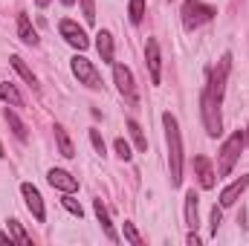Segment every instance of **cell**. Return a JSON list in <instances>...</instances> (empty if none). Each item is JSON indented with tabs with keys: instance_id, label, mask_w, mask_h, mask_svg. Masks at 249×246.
Wrapping results in <instances>:
<instances>
[{
	"instance_id": "6da1fadb",
	"label": "cell",
	"mask_w": 249,
	"mask_h": 246,
	"mask_svg": "<svg viewBox=\"0 0 249 246\" xmlns=\"http://www.w3.org/2000/svg\"><path fill=\"white\" fill-rule=\"evenodd\" d=\"M165 124V139H168V171H171V185L183 183V136H180V124L171 113L162 116Z\"/></svg>"
},
{
	"instance_id": "7a4b0ae2",
	"label": "cell",
	"mask_w": 249,
	"mask_h": 246,
	"mask_svg": "<svg viewBox=\"0 0 249 246\" xmlns=\"http://www.w3.org/2000/svg\"><path fill=\"white\" fill-rule=\"evenodd\" d=\"M244 145H247V133H241V130H235V133L223 142V148H220V154H217V171H220V177L232 174L235 162L241 159Z\"/></svg>"
},
{
	"instance_id": "3957f363",
	"label": "cell",
	"mask_w": 249,
	"mask_h": 246,
	"mask_svg": "<svg viewBox=\"0 0 249 246\" xmlns=\"http://www.w3.org/2000/svg\"><path fill=\"white\" fill-rule=\"evenodd\" d=\"M200 113H203V124L209 136H220L223 133V119H220V102L209 93V87L200 96Z\"/></svg>"
},
{
	"instance_id": "277c9868",
	"label": "cell",
	"mask_w": 249,
	"mask_h": 246,
	"mask_svg": "<svg viewBox=\"0 0 249 246\" xmlns=\"http://www.w3.org/2000/svg\"><path fill=\"white\" fill-rule=\"evenodd\" d=\"M214 15H217V9L206 6L203 0H186L183 3V23H186V29H197V26L209 23Z\"/></svg>"
},
{
	"instance_id": "5b68a950",
	"label": "cell",
	"mask_w": 249,
	"mask_h": 246,
	"mask_svg": "<svg viewBox=\"0 0 249 246\" xmlns=\"http://www.w3.org/2000/svg\"><path fill=\"white\" fill-rule=\"evenodd\" d=\"M229 70H232V55L226 53L220 61H217V67L212 70V78H209V93L220 102L223 99V90H226V78H229Z\"/></svg>"
},
{
	"instance_id": "8992f818",
	"label": "cell",
	"mask_w": 249,
	"mask_h": 246,
	"mask_svg": "<svg viewBox=\"0 0 249 246\" xmlns=\"http://www.w3.org/2000/svg\"><path fill=\"white\" fill-rule=\"evenodd\" d=\"M72 72H75V78H78L81 84H87L90 90H99V87H102V75H99V70L93 67V61L75 55V58H72Z\"/></svg>"
},
{
	"instance_id": "52a82bcc",
	"label": "cell",
	"mask_w": 249,
	"mask_h": 246,
	"mask_svg": "<svg viewBox=\"0 0 249 246\" xmlns=\"http://www.w3.org/2000/svg\"><path fill=\"white\" fill-rule=\"evenodd\" d=\"M58 32H61V38L70 44V47H75V50H87L90 47V38L84 35V29L75 23V20H61L58 23Z\"/></svg>"
},
{
	"instance_id": "ba28073f",
	"label": "cell",
	"mask_w": 249,
	"mask_h": 246,
	"mask_svg": "<svg viewBox=\"0 0 249 246\" xmlns=\"http://www.w3.org/2000/svg\"><path fill=\"white\" fill-rule=\"evenodd\" d=\"M20 194H23V200H26V209L32 211V217H35V220H44V217H47V211H44L41 191H38L32 183H23V185H20Z\"/></svg>"
},
{
	"instance_id": "9c48e42d",
	"label": "cell",
	"mask_w": 249,
	"mask_h": 246,
	"mask_svg": "<svg viewBox=\"0 0 249 246\" xmlns=\"http://www.w3.org/2000/svg\"><path fill=\"white\" fill-rule=\"evenodd\" d=\"M113 78H116V84H119V93H122L130 105H136V87H133L130 70H127L124 64H116V67H113Z\"/></svg>"
},
{
	"instance_id": "30bf717a",
	"label": "cell",
	"mask_w": 249,
	"mask_h": 246,
	"mask_svg": "<svg viewBox=\"0 0 249 246\" xmlns=\"http://www.w3.org/2000/svg\"><path fill=\"white\" fill-rule=\"evenodd\" d=\"M145 61H148V70H151V81L160 84V78H162V58H160V44L154 38L145 44Z\"/></svg>"
},
{
	"instance_id": "8fae6325",
	"label": "cell",
	"mask_w": 249,
	"mask_h": 246,
	"mask_svg": "<svg viewBox=\"0 0 249 246\" xmlns=\"http://www.w3.org/2000/svg\"><path fill=\"white\" fill-rule=\"evenodd\" d=\"M47 180H50L53 188H58V191H64V194H72V191L78 188V180H75L72 174H67L64 168H50Z\"/></svg>"
},
{
	"instance_id": "7c38bea8",
	"label": "cell",
	"mask_w": 249,
	"mask_h": 246,
	"mask_svg": "<svg viewBox=\"0 0 249 246\" xmlns=\"http://www.w3.org/2000/svg\"><path fill=\"white\" fill-rule=\"evenodd\" d=\"M247 188H249V174L247 177H241V180H235L232 185H226V188L220 191V206H235L238 197H241Z\"/></svg>"
},
{
	"instance_id": "4fadbf2b",
	"label": "cell",
	"mask_w": 249,
	"mask_h": 246,
	"mask_svg": "<svg viewBox=\"0 0 249 246\" xmlns=\"http://www.w3.org/2000/svg\"><path fill=\"white\" fill-rule=\"evenodd\" d=\"M194 171H197V180L203 188H214V171L206 157H194Z\"/></svg>"
},
{
	"instance_id": "5bb4252c",
	"label": "cell",
	"mask_w": 249,
	"mask_h": 246,
	"mask_svg": "<svg viewBox=\"0 0 249 246\" xmlns=\"http://www.w3.org/2000/svg\"><path fill=\"white\" fill-rule=\"evenodd\" d=\"M96 50H99V55H102L105 64H113V35L107 29H102L96 35Z\"/></svg>"
},
{
	"instance_id": "9a60e30c",
	"label": "cell",
	"mask_w": 249,
	"mask_h": 246,
	"mask_svg": "<svg viewBox=\"0 0 249 246\" xmlns=\"http://www.w3.org/2000/svg\"><path fill=\"white\" fill-rule=\"evenodd\" d=\"M186 226L191 232H197V226H200V214H197V194H194V188L186 191Z\"/></svg>"
},
{
	"instance_id": "2e32d148",
	"label": "cell",
	"mask_w": 249,
	"mask_h": 246,
	"mask_svg": "<svg viewBox=\"0 0 249 246\" xmlns=\"http://www.w3.org/2000/svg\"><path fill=\"white\" fill-rule=\"evenodd\" d=\"M18 35H20V41H23V44H29V47H35V44H38V32L32 29L29 18H26L23 12L18 15Z\"/></svg>"
},
{
	"instance_id": "e0dca14e",
	"label": "cell",
	"mask_w": 249,
	"mask_h": 246,
	"mask_svg": "<svg viewBox=\"0 0 249 246\" xmlns=\"http://www.w3.org/2000/svg\"><path fill=\"white\" fill-rule=\"evenodd\" d=\"M93 209H96V217H99V223H102L105 235H107L110 241H116V232H113V223H110V214H107L105 203H102V200H93Z\"/></svg>"
},
{
	"instance_id": "ac0fdd59",
	"label": "cell",
	"mask_w": 249,
	"mask_h": 246,
	"mask_svg": "<svg viewBox=\"0 0 249 246\" xmlns=\"http://www.w3.org/2000/svg\"><path fill=\"white\" fill-rule=\"evenodd\" d=\"M9 61H12V67H15V70L20 72V78H23V81H26V84H29L32 90H38V87H41V84H38V78H35V72H32V70H29V67L23 64V58H20V55H12Z\"/></svg>"
},
{
	"instance_id": "d6986e66",
	"label": "cell",
	"mask_w": 249,
	"mask_h": 246,
	"mask_svg": "<svg viewBox=\"0 0 249 246\" xmlns=\"http://www.w3.org/2000/svg\"><path fill=\"white\" fill-rule=\"evenodd\" d=\"M0 99H3V102H9L12 107H23L20 93H18V90H15V84H9V81H3V84H0Z\"/></svg>"
},
{
	"instance_id": "ffe728a7",
	"label": "cell",
	"mask_w": 249,
	"mask_h": 246,
	"mask_svg": "<svg viewBox=\"0 0 249 246\" xmlns=\"http://www.w3.org/2000/svg\"><path fill=\"white\" fill-rule=\"evenodd\" d=\"M55 142H58V148H61V157H75V148H72V142H70V136H67V130H64L61 124H55Z\"/></svg>"
},
{
	"instance_id": "44dd1931",
	"label": "cell",
	"mask_w": 249,
	"mask_h": 246,
	"mask_svg": "<svg viewBox=\"0 0 249 246\" xmlns=\"http://www.w3.org/2000/svg\"><path fill=\"white\" fill-rule=\"evenodd\" d=\"M6 122H9L12 133H15V136H18L20 142H26V139H29V133H26V124L18 119V113H15V110H6Z\"/></svg>"
},
{
	"instance_id": "7402d4cb",
	"label": "cell",
	"mask_w": 249,
	"mask_h": 246,
	"mask_svg": "<svg viewBox=\"0 0 249 246\" xmlns=\"http://www.w3.org/2000/svg\"><path fill=\"white\" fill-rule=\"evenodd\" d=\"M127 130H130V136H133L136 148H139V151H148V139H145V133H142V127H139V122L127 119Z\"/></svg>"
},
{
	"instance_id": "603a6c76",
	"label": "cell",
	"mask_w": 249,
	"mask_h": 246,
	"mask_svg": "<svg viewBox=\"0 0 249 246\" xmlns=\"http://www.w3.org/2000/svg\"><path fill=\"white\" fill-rule=\"evenodd\" d=\"M9 232H12V238H15L18 244H23V246H29V244H32V238H29V235L23 232V226H20L18 220H9Z\"/></svg>"
},
{
	"instance_id": "cb8c5ba5",
	"label": "cell",
	"mask_w": 249,
	"mask_h": 246,
	"mask_svg": "<svg viewBox=\"0 0 249 246\" xmlns=\"http://www.w3.org/2000/svg\"><path fill=\"white\" fill-rule=\"evenodd\" d=\"M61 206L70 211V214H75V217H84V209H81V203H78V200H72L70 194H64V197H61Z\"/></svg>"
},
{
	"instance_id": "d4e9b609",
	"label": "cell",
	"mask_w": 249,
	"mask_h": 246,
	"mask_svg": "<svg viewBox=\"0 0 249 246\" xmlns=\"http://www.w3.org/2000/svg\"><path fill=\"white\" fill-rule=\"evenodd\" d=\"M145 18V0H130V20L139 23Z\"/></svg>"
},
{
	"instance_id": "484cf974",
	"label": "cell",
	"mask_w": 249,
	"mask_h": 246,
	"mask_svg": "<svg viewBox=\"0 0 249 246\" xmlns=\"http://www.w3.org/2000/svg\"><path fill=\"white\" fill-rule=\"evenodd\" d=\"M81 12H84L87 23H96V3L93 0H81Z\"/></svg>"
},
{
	"instance_id": "4316f807",
	"label": "cell",
	"mask_w": 249,
	"mask_h": 246,
	"mask_svg": "<svg viewBox=\"0 0 249 246\" xmlns=\"http://www.w3.org/2000/svg\"><path fill=\"white\" fill-rule=\"evenodd\" d=\"M124 238H127L133 246H142V238H139V232L133 229V223H124Z\"/></svg>"
},
{
	"instance_id": "83f0119b",
	"label": "cell",
	"mask_w": 249,
	"mask_h": 246,
	"mask_svg": "<svg viewBox=\"0 0 249 246\" xmlns=\"http://www.w3.org/2000/svg\"><path fill=\"white\" fill-rule=\"evenodd\" d=\"M116 154H119V157H122L124 162H127V159H130V157H133V154H130V145H127V142H124V139H116Z\"/></svg>"
},
{
	"instance_id": "f1b7e54d",
	"label": "cell",
	"mask_w": 249,
	"mask_h": 246,
	"mask_svg": "<svg viewBox=\"0 0 249 246\" xmlns=\"http://www.w3.org/2000/svg\"><path fill=\"white\" fill-rule=\"evenodd\" d=\"M90 142H93V148H96L99 154H105V142H102V133H99V130H90Z\"/></svg>"
},
{
	"instance_id": "f546056e",
	"label": "cell",
	"mask_w": 249,
	"mask_h": 246,
	"mask_svg": "<svg viewBox=\"0 0 249 246\" xmlns=\"http://www.w3.org/2000/svg\"><path fill=\"white\" fill-rule=\"evenodd\" d=\"M220 220H223V211L214 206V209H212V235H217V226H220Z\"/></svg>"
},
{
	"instance_id": "4dcf8cb0",
	"label": "cell",
	"mask_w": 249,
	"mask_h": 246,
	"mask_svg": "<svg viewBox=\"0 0 249 246\" xmlns=\"http://www.w3.org/2000/svg\"><path fill=\"white\" fill-rule=\"evenodd\" d=\"M186 244H188V246H200V238H197V235L191 232V235H188V238H186Z\"/></svg>"
},
{
	"instance_id": "1f68e13d",
	"label": "cell",
	"mask_w": 249,
	"mask_h": 246,
	"mask_svg": "<svg viewBox=\"0 0 249 246\" xmlns=\"http://www.w3.org/2000/svg\"><path fill=\"white\" fill-rule=\"evenodd\" d=\"M0 244H3V246H6V244L12 246V238H9V235H6V232H0Z\"/></svg>"
},
{
	"instance_id": "d6a6232c",
	"label": "cell",
	"mask_w": 249,
	"mask_h": 246,
	"mask_svg": "<svg viewBox=\"0 0 249 246\" xmlns=\"http://www.w3.org/2000/svg\"><path fill=\"white\" fill-rule=\"evenodd\" d=\"M35 3H38L41 9H44V6H50V0H35Z\"/></svg>"
},
{
	"instance_id": "836d02e7",
	"label": "cell",
	"mask_w": 249,
	"mask_h": 246,
	"mask_svg": "<svg viewBox=\"0 0 249 246\" xmlns=\"http://www.w3.org/2000/svg\"><path fill=\"white\" fill-rule=\"evenodd\" d=\"M64 6H72V3H75V0H61Z\"/></svg>"
},
{
	"instance_id": "e575fe53",
	"label": "cell",
	"mask_w": 249,
	"mask_h": 246,
	"mask_svg": "<svg viewBox=\"0 0 249 246\" xmlns=\"http://www.w3.org/2000/svg\"><path fill=\"white\" fill-rule=\"evenodd\" d=\"M0 157H6V154H3V145H0Z\"/></svg>"
},
{
	"instance_id": "d590c367",
	"label": "cell",
	"mask_w": 249,
	"mask_h": 246,
	"mask_svg": "<svg viewBox=\"0 0 249 246\" xmlns=\"http://www.w3.org/2000/svg\"><path fill=\"white\" fill-rule=\"evenodd\" d=\"M247 139H249V127H247Z\"/></svg>"
}]
</instances>
